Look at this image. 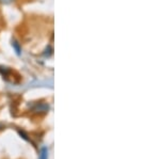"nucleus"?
Here are the masks:
<instances>
[{"instance_id":"1","label":"nucleus","mask_w":160,"mask_h":159,"mask_svg":"<svg viewBox=\"0 0 160 159\" xmlns=\"http://www.w3.org/2000/svg\"><path fill=\"white\" fill-rule=\"evenodd\" d=\"M12 47H13V49L15 50L16 55H18V56L22 55V47L19 46L18 42H16V41H13V42H12Z\"/></svg>"},{"instance_id":"2","label":"nucleus","mask_w":160,"mask_h":159,"mask_svg":"<svg viewBox=\"0 0 160 159\" xmlns=\"http://www.w3.org/2000/svg\"><path fill=\"white\" fill-rule=\"evenodd\" d=\"M38 159H48V148L47 147H42L40 152V156H38Z\"/></svg>"},{"instance_id":"3","label":"nucleus","mask_w":160,"mask_h":159,"mask_svg":"<svg viewBox=\"0 0 160 159\" xmlns=\"http://www.w3.org/2000/svg\"><path fill=\"white\" fill-rule=\"evenodd\" d=\"M15 0H0V3L1 4H10L12 2H14Z\"/></svg>"}]
</instances>
